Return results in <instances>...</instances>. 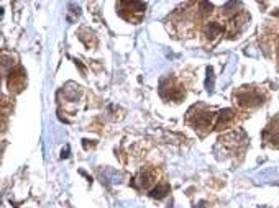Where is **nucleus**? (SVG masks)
<instances>
[{"instance_id":"1","label":"nucleus","mask_w":279,"mask_h":208,"mask_svg":"<svg viewBox=\"0 0 279 208\" xmlns=\"http://www.w3.org/2000/svg\"><path fill=\"white\" fill-rule=\"evenodd\" d=\"M237 104L240 107H256V105L263 104V97L256 90L243 89L237 94Z\"/></svg>"},{"instance_id":"2","label":"nucleus","mask_w":279,"mask_h":208,"mask_svg":"<svg viewBox=\"0 0 279 208\" xmlns=\"http://www.w3.org/2000/svg\"><path fill=\"white\" fill-rule=\"evenodd\" d=\"M264 138H266L268 141H278L279 139V117L266 128V131H264Z\"/></svg>"},{"instance_id":"3","label":"nucleus","mask_w":279,"mask_h":208,"mask_svg":"<svg viewBox=\"0 0 279 208\" xmlns=\"http://www.w3.org/2000/svg\"><path fill=\"white\" fill-rule=\"evenodd\" d=\"M230 120H233V112L232 110H223V112L218 113V122H217V127H225Z\"/></svg>"},{"instance_id":"4","label":"nucleus","mask_w":279,"mask_h":208,"mask_svg":"<svg viewBox=\"0 0 279 208\" xmlns=\"http://www.w3.org/2000/svg\"><path fill=\"white\" fill-rule=\"evenodd\" d=\"M169 190V187L166 185V183H161V185H158L155 188L153 192H151V197H156V198H163L166 193H168Z\"/></svg>"},{"instance_id":"5","label":"nucleus","mask_w":279,"mask_h":208,"mask_svg":"<svg viewBox=\"0 0 279 208\" xmlns=\"http://www.w3.org/2000/svg\"><path fill=\"white\" fill-rule=\"evenodd\" d=\"M140 179H141V181H140L141 187H143V188H146V187L150 185L151 182H153L155 176H153V174H151V172H145V174H141V176H140Z\"/></svg>"}]
</instances>
